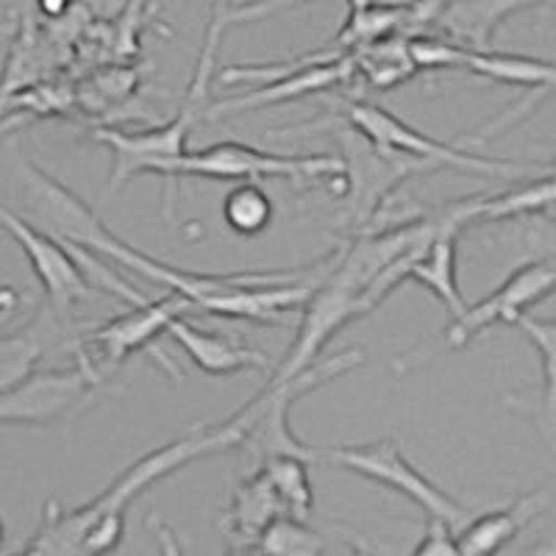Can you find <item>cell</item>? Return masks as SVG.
I'll use <instances>...</instances> for the list:
<instances>
[{"label":"cell","mask_w":556,"mask_h":556,"mask_svg":"<svg viewBox=\"0 0 556 556\" xmlns=\"http://www.w3.org/2000/svg\"><path fill=\"white\" fill-rule=\"evenodd\" d=\"M167 334L181 345V351L195 362L208 376H231L242 370H265L270 367V356L260 348H248L242 342L228 340L217 331H203L187 320V315L173 317Z\"/></svg>","instance_id":"obj_14"},{"label":"cell","mask_w":556,"mask_h":556,"mask_svg":"<svg viewBox=\"0 0 556 556\" xmlns=\"http://www.w3.org/2000/svg\"><path fill=\"white\" fill-rule=\"evenodd\" d=\"M554 203H556V176L543 178V181L523 184V187H515V190L501 192V195L465 198V212H468V223L506 220V217L540 212V208L554 206Z\"/></svg>","instance_id":"obj_17"},{"label":"cell","mask_w":556,"mask_h":556,"mask_svg":"<svg viewBox=\"0 0 556 556\" xmlns=\"http://www.w3.org/2000/svg\"><path fill=\"white\" fill-rule=\"evenodd\" d=\"M20 304H23V295L12 285H0V315L12 317Z\"/></svg>","instance_id":"obj_26"},{"label":"cell","mask_w":556,"mask_h":556,"mask_svg":"<svg viewBox=\"0 0 556 556\" xmlns=\"http://www.w3.org/2000/svg\"><path fill=\"white\" fill-rule=\"evenodd\" d=\"M395 3H399V7H401V3H406V0H395Z\"/></svg>","instance_id":"obj_31"},{"label":"cell","mask_w":556,"mask_h":556,"mask_svg":"<svg viewBox=\"0 0 556 556\" xmlns=\"http://www.w3.org/2000/svg\"><path fill=\"white\" fill-rule=\"evenodd\" d=\"M406 48H409V56L417 70H448V67L465 70V62H468V51H470V48H465V45H454L434 37H415L406 42Z\"/></svg>","instance_id":"obj_24"},{"label":"cell","mask_w":556,"mask_h":556,"mask_svg":"<svg viewBox=\"0 0 556 556\" xmlns=\"http://www.w3.org/2000/svg\"><path fill=\"white\" fill-rule=\"evenodd\" d=\"M309 465L312 462L301 459V456H270L265 459L262 468L270 479L273 490L285 504L287 515H295L301 520H309L312 509H315V490L309 481Z\"/></svg>","instance_id":"obj_19"},{"label":"cell","mask_w":556,"mask_h":556,"mask_svg":"<svg viewBox=\"0 0 556 556\" xmlns=\"http://www.w3.org/2000/svg\"><path fill=\"white\" fill-rule=\"evenodd\" d=\"M342 109H345V121L356 131L365 134L367 139H374L376 146L387 148L392 153H404V156L417 159V162H426L429 167H456V170L481 173V176L495 178H523L548 170L545 165H526V162H506V159L476 156V153L459 151L448 142H440L429 134L417 131V128L387 112L379 103L342 101Z\"/></svg>","instance_id":"obj_4"},{"label":"cell","mask_w":556,"mask_h":556,"mask_svg":"<svg viewBox=\"0 0 556 556\" xmlns=\"http://www.w3.org/2000/svg\"><path fill=\"white\" fill-rule=\"evenodd\" d=\"M53 334L56 329L51 323H45V317H39L31 329H23L17 334H0V390L17 384L37 370L39 362L53 348Z\"/></svg>","instance_id":"obj_18"},{"label":"cell","mask_w":556,"mask_h":556,"mask_svg":"<svg viewBox=\"0 0 556 556\" xmlns=\"http://www.w3.org/2000/svg\"><path fill=\"white\" fill-rule=\"evenodd\" d=\"M190 312H198L195 304L176 290L156 298V301H148L146 298V301H139V304L128 306V312H123V315L101 323L98 329L73 337L70 351L76 356L92 359L101 367L103 374L109 376H112L128 356L139 354V351H148L159 365L165 367L173 379L181 381V370L173 365V359H167V356L159 351L156 340L162 334H167V326H170L173 317L190 315Z\"/></svg>","instance_id":"obj_3"},{"label":"cell","mask_w":556,"mask_h":556,"mask_svg":"<svg viewBox=\"0 0 556 556\" xmlns=\"http://www.w3.org/2000/svg\"><path fill=\"white\" fill-rule=\"evenodd\" d=\"M329 128L337 142H340V181L345 184L348 215H351L356 228L367 231V226H374L379 220L381 206L404 178L431 170L426 162H417V159L404 156V153H392L387 148L376 146L374 139H367L365 134L356 131L348 121L345 126Z\"/></svg>","instance_id":"obj_6"},{"label":"cell","mask_w":556,"mask_h":556,"mask_svg":"<svg viewBox=\"0 0 556 556\" xmlns=\"http://www.w3.org/2000/svg\"><path fill=\"white\" fill-rule=\"evenodd\" d=\"M412 554L420 556H459V548H456V534L454 526L445 523L440 518H429L426 523L424 540L412 548Z\"/></svg>","instance_id":"obj_25"},{"label":"cell","mask_w":556,"mask_h":556,"mask_svg":"<svg viewBox=\"0 0 556 556\" xmlns=\"http://www.w3.org/2000/svg\"><path fill=\"white\" fill-rule=\"evenodd\" d=\"M237 9V0H212V12H208L206 34H203V48L201 56H198L195 76H192L190 89H187V98L184 103L192 109L201 106L208 96V87L215 81V59L217 48H220V39L226 34V28L231 26V14Z\"/></svg>","instance_id":"obj_22"},{"label":"cell","mask_w":556,"mask_h":556,"mask_svg":"<svg viewBox=\"0 0 556 556\" xmlns=\"http://www.w3.org/2000/svg\"><path fill=\"white\" fill-rule=\"evenodd\" d=\"M354 64L356 73H362L365 81L376 89L399 87L417 73L406 42H387V37L365 45V48H356Z\"/></svg>","instance_id":"obj_20"},{"label":"cell","mask_w":556,"mask_h":556,"mask_svg":"<svg viewBox=\"0 0 556 556\" xmlns=\"http://www.w3.org/2000/svg\"><path fill=\"white\" fill-rule=\"evenodd\" d=\"M273 215L276 208L270 195L256 181H240L223 198V220L240 237L262 235L273 223Z\"/></svg>","instance_id":"obj_21"},{"label":"cell","mask_w":556,"mask_h":556,"mask_svg":"<svg viewBox=\"0 0 556 556\" xmlns=\"http://www.w3.org/2000/svg\"><path fill=\"white\" fill-rule=\"evenodd\" d=\"M260 554L273 556H317L326 551V540L315 529L306 526V520L295 515H278L262 531L256 548Z\"/></svg>","instance_id":"obj_23"},{"label":"cell","mask_w":556,"mask_h":556,"mask_svg":"<svg viewBox=\"0 0 556 556\" xmlns=\"http://www.w3.org/2000/svg\"><path fill=\"white\" fill-rule=\"evenodd\" d=\"M320 462H329L342 470H351L356 476H365V479L376 481V484H384L395 493H401L404 498H409L412 504H417L426 513V518H440L445 523L456 526L465 520V506L459 501L451 498L445 490L434 484L431 479H426L420 470L412 465L409 459L401 451L399 440H376V443L367 445H342V448H317Z\"/></svg>","instance_id":"obj_9"},{"label":"cell","mask_w":556,"mask_h":556,"mask_svg":"<svg viewBox=\"0 0 556 556\" xmlns=\"http://www.w3.org/2000/svg\"><path fill=\"white\" fill-rule=\"evenodd\" d=\"M37 9L48 20H62L73 9V0H37Z\"/></svg>","instance_id":"obj_27"},{"label":"cell","mask_w":556,"mask_h":556,"mask_svg":"<svg viewBox=\"0 0 556 556\" xmlns=\"http://www.w3.org/2000/svg\"><path fill=\"white\" fill-rule=\"evenodd\" d=\"M543 493L520 495L513 504L501 506V509H493V513L470 520L468 526H462V531L456 534V548H459L462 556L498 554L504 545L513 543L520 531L543 513Z\"/></svg>","instance_id":"obj_15"},{"label":"cell","mask_w":556,"mask_h":556,"mask_svg":"<svg viewBox=\"0 0 556 556\" xmlns=\"http://www.w3.org/2000/svg\"><path fill=\"white\" fill-rule=\"evenodd\" d=\"M285 513V504L273 490L270 479L262 468L253 470L248 479L240 481L235 498L220 518V531L231 551H253L260 543L262 531L273 518Z\"/></svg>","instance_id":"obj_13"},{"label":"cell","mask_w":556,"mask_h":556,"mask_svg":"<svg viewBox=\"0 0 556 556\" xmlns=\"http://www.w3.org/2000/svg\"><path fill=\"white\" fill-rule=\"evenodd\" d=\"M342 159L329 153L287 156V153L260 151L245 142H215L201 151H187L181 162V178H212V181H267L285 178L292 184L340 181Z\"/></svg>","instance_id":"obj_7"},{"label":"cell","mask_w":556,"mask_h":556,"mask_svg":"<svg viewBox=\"0 0 556 556\" xmlns=\"http://www.w3.org/2000/svg\"><path fill=\"white\" fill-rule=\"evenodd\" d=\"M0 228L20 245L23 256L31 265L39 287H42L48 306L56 317H67L70 309L89 298V281L84 278L81 267L73 260L70 248L51 231L39 228L14 208L0 201Z\"/></svg>","instance_id":"obj_10"},{"label":"cell","mask_w":556,"mask_h":556,"mask_svg":"<svg viewBox=\"0 0 556 556\" xmlns=\"http://www.w3.org/2000/svg\"><path fill=\"white\" fill-rule=\"evenodd\" d=\"M354 73H356L354 51L342 53V56L317 59V62L295 70V73L270 78V81H265V87L251 89V92H245V96L228 98V101L208 106L206 117L208 121H217V117H223V114H242L262 106H276V103L298 101V98L315 96V92H323V89L340 87V84L348 81Z\"/></svg>","instance_id":"obj_12"},{"label":"cell","mask_w":556,"mask_h":556,"mask_svg":"<svg viewBox=\"0 0 556 556\" xmlns=\"http://www.w3.org/2000/svg\"><path fill=\"white\" fill-rule=\"evenodd\" d=\"M17 176L20 184H23V212H26L28 220H34L45 231H51L59 240H67L73 245H84L89 251L101 253L103 260L121 265L123 270H131L153 281V285L181 292V295H187L195 304L198 315H201L206 298L220 295V292L231 290L235 285H245V281H295V278L309 273V265L298 267V270H184V267L156 260V256H148V253L137 251L131 242L112 235L103 226L101 217L96 215V208L87 206L76 192L67 190L59 178L45 173L42 167L28 162V159H20L17 162Z\"/></svg>","instance_id":"obj_1"},{"label":"cell","mask_w":556,"mask_h":556,"mask_svg":"<svg viewBox=\"0 0 556 556\" xmlns=\"http://www.w3.org/2000/svg\"><path fill=\"white\" fill-rule=\"evenodd\" d=\"M376 3V0H348V12H356V9H365Z\"/></svg>","instance_id":"obj_28"},{"label":"cell","mask_w":556,"mask_h":556,"mask_svg":"<svg viewBox=\"0 0 556 556\" xmlns=\"http://www.w3.org/2000/svg\"><path fill=\"white\" fill-rule=\"evenodd\" d=\"M554 292L556 256H545V260L518 267L493 295H486L484 301L473 306H465V312L451 320L440 351H456V348L468 345L479 331L490 329L495 323H509L513 326L520 315H526L531 306H538L540 301H545Z\"/></svg>","instance_id":"obj_11"},{"label":"cell","mask_w":556,"mask_h":556,"mask_svg":"<svg viewBox=\"0 0 556 556\" xmlns=\"http://www.w3.org/2000/svg\"><path fill=\"white\" fill-rule=\"evenodd\" d=\"M248 429L245 409L237 412L235 417L223 420L220 426L198 424L195 429L187 431L184 437L173 440V443L162 445V448L151 451V454L139 456L131 462L112 484L87 501L76 509H64L56 501H48L42 515V523L34 531L31 540L23 545V554H42V556H78V543H81L84 531L101 515H126L128 506L146 493L148 486L156 481L167 479L176 470L187 468L190 462L203 459V456L223 454V451L240 448L242 437Z\"/></svg>","instance_id":"obj_2"},{"label":"cell","mask_w":556,"mask_h":556,"mask_svg":"<svg viewBox=\"0 0 556 556\" xmlns=\"http://www.w3.org/2000/svg\"><path fill=\"white\" fill-rule=\"evenodd\" d=\"M513 326L538 348L540 362H543V399L538 406H526L518 401H509V406H520L523 412L538 417L543 429L556 431V320H540V317H531L526 312Z\"/></svg>","instance_id":"obj_16"},{"label":"cell","mask_w":556,"mask_h":556,"mask_svg":"<svg viewBox=\"0 0 556 556\" xmlns=\"http://www.w3.org/2000/svg\"><path fill=\"white\" fill-rule=\"evenodd\" d=\"M9 320V317H3V315H0V326H3V323H7Z\"/></svg>","instance_id":"obj_30"},{"label":"cell","mask_w":556,"mask_h":556,"mask_svg":"<svg viewBox=\"0 0 556 556\" xmlns=\"http://www.w3.org/2000/svg\"><path fill=\"white\" fill-rule=\"evenodd\" d=\"M195 123V109L184 106L173 121L151 128H96L92 139L112 151V176L106 192L114 195L131 178L151 176L167 184V198L181 181V162L187 156V137Z\"/></svg>","instance_id":"obj_8"},{"label":"cell","mask_w":556,"mask_h":556,"mask_svg":"<svg viewBox=\"0 0 556 556\" xmlns=\"http://www.w3.org/2000/svg\"><path fill=\"white\" fill-rule=\"evenodd\" d=\"M3 534H7V531H3V520H0V543H3Z\"/></svg>","instance_id":"obj_29"},{"label":"cell","mask_w":556,"mask_h":556,"mask_svg":"<svg viewBox=\"0 0 556 556\" xmlns=\"http://www.w3.org/2000/svg\"><path fill=\"white\" fill-rule=\"evenodd\" d=\"M109 374L87 356L64 370H34L17 384L0 390V426H51L81 415Z\"/></svg>","instance_id":"obj_5"}]
</instances>
